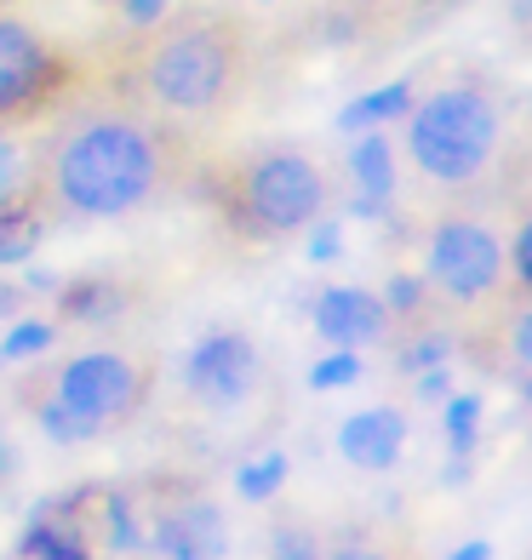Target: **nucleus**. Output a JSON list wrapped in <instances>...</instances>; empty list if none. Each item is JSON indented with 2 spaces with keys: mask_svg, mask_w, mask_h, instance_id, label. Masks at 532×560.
<instances>
[{
  "mask_svg": "<svg viewBox=\"0 0 532 560\" xmlns=\"http://www.w3.org/2000/svg\"><path fill=\"white\" fill-rule=\"evenodd\" d=\"M195 172L200 149L184 126L143 109L104 69H81L74 86L41 115V132L12 189L41 212L46 229H86L189 195Z\"/></svg>",
  "mask_w": 532,
  "mask_h": 560,
  "instance_id": "1",
  "label": "nucleus"
},
{
  "mask_svg": "<svg viewBox=\"0 0 532 560\" xmlns=\"http://www.w3.org/2000/svg\"><path fill=\"white\" fill-rule=\"evenodd\" d=\"M401 184L436 212H498L527 189V109L510 81L481 63L418 81L395 120Z\"/></svg>",
  "mask_w": 532,
  "mask_h": 560,
  "instance_id": "2",
  "label": "nucleus"
},
{
  "mask_svg": "<svg viewBox=\"0 0 532 560\" xmlns=\"http://www.w3.org/2000/svg\"><path fill=\"white\" fill-rule=\"evenodd\" d=\"M97 69L143 109L200 138L235 120L258 86V35L235 7L189 0V7H166L143 30H126Z\"/></svg>",
  "mask_w": 532,
  "mask_h": 560,
  "instance_id": "3",
  "label": "nucleus"
},
{
  "mask_svg": "<svg viewBox=\"0 0 532 560\" xmlns=\"http://www.w3.org/2000/svg\"><path fill=\"white\" fill-rule=\"evenodd\" d=\"M235 246H292L338 207V172L303 138H252L235 155L200 161L195 189Z\"/></svg>",
  "mask_w": 532,
  "mask_h": 560,
  "instance_id": "4",
  "label": "nucleus"
},
{
  "mask_svg": "<svg viewBox=\"0 0 532 560\" xmlns=\"http://www.w3.org/2000/svg\"><path fill=\"white\" fill-rule=\"evenodd\" d=\"M161 366L132 343H92L74 354H46L18 377V406L53 446H92L132 429L155 400Z\"/></svg>",
  "mask_w": 532,
  "mask_h": 560,
  "instance_id": "5",
  "label": "nucleus"
},
{
  "mask_svg": "<svg viewBox=\"0 0 532 560\" xmlns=\"http://www.w3.org/2000/svg\"><path fill=\"white\" fill-rule=\"evenodd\" d=\"M424 315L459 338L487 310L510 298V264H504V207L498 212H436L424 229L418 258Z\"/></svg>",
  "mask_w": 532,
  "mask_h": 560,
  "instance_id": "6",
  "label": "nucleus"
},
{
  "mask_svg": "<svg viewBox=\"0 0 532 560\" xmlns=\"http://www.w3.org/2000/svg\"><path fill=\"white\" fill-rule=\"evenodd\" d=\"M177 389L200 418H235L269 389V354L246 326H212L184 349Z\"/></svg>",
  "mask_w": 532,
  "mask_h": 560,
  "instance_id": "7",
  "label": "nucleus"
},
{
  "mask_svg": "<svg viewBox=\"0 0 532 560\" xmlns=\"http://www.w3.org/2000/svg\"><path fill=\"white\" fill-rule=\"evenodd\" d=\"M138 503V526L143 544L161 560H223L230 555V521H223L218 498L189 475H155L143 492H132Z\"/></svg>",
  "mask_w": 532,
  "mask_h": 560,
  "instance_id": "8",
  "label": "nucleus"
},
{
  "mask_svg": "<svg viewBox=\"0 0 532 560\" xmlns=\"http://www.w3.org/2000/svg\"><path fill=\"white\" fill-rule=\"evenodd\" d=\"M74 74H81V63L46 30H35L18 12L0 18V126L41 120L74 86Z\"/></svg>",
  "mask_w": 532,
  "mask_h": 560,
  "instance_id": "9",
  "label": "nucleus"
},
{
  "mask_svg": "<svg viewBox=\"0 0 532 560\" xmlns=\"http://www.w3.org/2000/svg\"><path fill=\"white\" fill-rule=\"evenodd\" d=\"M459 349L475 372L498 377V384H510V389L527 384L532 377V292H510L498 310H487L475 326H464Z\"/></svg>",
  "mask_w": 532,
  "mask_h": 560,
  "instance_id": "10",
  "label": "nucleus"
},
{
  "mask_svg": "<svg viewBox=\"0 0 532 560\" xmlns=\"http://www.w3.org/2000/svg\"><path fill=\"white\" fill-rule=\"evenodd\" d=\"M310 326L326 349H372L395 338V310L384 303V292H367V287H326L310 303Z\"/></svg>",
  "mask_w": 532,
  "mask_h": 560,
  "instance_id": "11",
  "label": "nucleus"
},
{
  "mask_svg": "<svg viewBox=\"0 0 532 560\" xmlns=\"http://www.w3.org/2000/svg\"><path fill=\"white\" fill-rule=\"evenodd\" d=\"M401 446H407V418H401L395 406H361V412L344 418V429H338V452L355 469H390L401 457Z\"/></svg>",
  "mask_w": 532,
  "mask_h": 560,
  "instance_id": "12",
  "label": "nucleus"
},
{
  "mask_svg": "<svg viewBox=\"0 0 532 560\" xmlns=\"http://www.w3.org/2000/svg\"><path fill=\"white\" fill-rule=\"evenodd\" d=\"M315 560H424L418 538L401 526H384V521H349L338 532H326Z\"/></svg>",
  "mask_w": 532,
  "mask_h": 560,
  "instance_id": "13",
  "label": "nucleus"
},
{
  "mask_svg": "<svg viewBox=\"0 0 532 560\" xmlns=\"http://www.w3.org/2000/svg\"><path fill=\"white\" fill-rule=\"evenodd\" d=\"M349 184L361 189V200H384L401 184V161H395V138L390 132H361L349 149Z\"/></svg>",
  "mask_w": 532,
  "mask_h": 560,
  "instance_id": "14",
  "label": "nucleus"
},
{
  "mask_svg": "<svg viewBox=\"0 0 532 560\" xmlns=\"http://www.w3.org/2000/svg\"><path fill=\"white\" fill-rule=\"evenodd\" d=\"M41 241H46L41 212H35L18 189H12V195H0V269L30 264L35 252H41Z\"/></svg>",
  "mask_w": 532,
  "mask_h": 560,
  "instance_id": "15",
  "label": "nucleus"
},
{
  "mask_svg": "<svg viewBox=\"0 0 532 560\" xmlns=\"http://www.w3.org/2000/svg\"><path fill=\"white\" fill-rule=\"evenodd\" d=\"M413 92H418V81L378 86V92H367V97H355V104L338 115V126H344V132H390V126H395L401 115H407Z\"/></svg>",
  "mask_w": 532,
  "mask_h": 560,
  "instance_id": "16",
  "label": "nucleus"
},
{
  "mask_svg": "<svg viewBox=\"0 0 532 560\" xmlns=\"http://www.w3.org/2000/svg\"><path fill=\"white\" fill-rule=\"evenodd\" d=\"M504 264H510V292H532V189L504 207Z\"/></svg>",
  "mask_w": 532,
  "mask_h": 560,
  "instance_id": "17",
  "label": "nucleus"
},
{
  "mask_svg": "<svg viewBox=\"0 0 532 560\" xmlns=\"http://www.w3.org/2000/svg\"><path fill=\"white\" fill-rule=\"evenodd\" d=\"M58 343V320H35V315H18L7 332H0V361H46V349Z\"/></svg>",
  "mask_w": 532,
  "mask_h": 560,
  "instance_id": "18",
  "label": "nucleus"
},
{
  "mask_svg": "<svg viewBox=\"0 0 532 560\" xmlns=\"http://www.w3.org/2000/svg\"><path fill=\"white\" fill-rule=\"evenodd\" d=\"M281 475H287V457L281 452H258V457H246V464L235 469V487H241V498H269L275 487H281Z\"/></svg>",
  "mask_w": 532,
  "mask_h": 560,
  "instance_id": "19",
  "label": "nucleus"
},
{
  "mask_svg": "<svg viewBox=\"0 0 532 560\" xmlns=\"http://www.w3.org/2000/svg\"><path fill=\"white\" fill-rule=\"evenodd\" d=\"M429 7H436V0H344V12L355 23H367V30H378V23H401V18H418Z\"/></svg>",
  "mask_w": 532,
  "mask_h": 560,
  "instance_id": "20",
  "label": "nucleus"
},
{
  "mask_svg": "<svg viewBox=\"0 0 532 560\" xmlns=\"http://www.w3.org/2000/svg\"><path fill=\"white\" fill-rule=\"evenodd\" d=\"M355 372H361V354H355V349H333V354H326V361L310 372V384H315V389H333V384H349Z\"/></svg>",
  "mask_w": 532,
  "mask_h": 560,
  "instance_id": "21",
  "label": "nucleus"
},
{
  "mask_svg": "<svg viewBox=\"0 0 532 560\" xmlns=\"http://www.w3.org/2000/svg\"><path fill=\"white\" fill-rule=\"evenodd\" d=\"M23 315V287L18 280H0V320H18Z\"/></svg>",
  "mask_w": 532,
  "mask_h": 560,
  "instance_id": "22",
  "label": "nucleus"
},
{
  "mask_svg": "<svg viewBox=\"0 0 532 560\" xmlns=\"http://www.w3.org/2000/svg\"><path fill=\"white\" fill-rule=\"evenodd\" d=\"M516 395H521V406L532 412V377H527V384H516Z\"/></svg>",
  "mask_w": 532,
  "mask_h": 560,
  "instance_id": "23",
  "label": "nucleus"
},
{
  "mask_svg": "<svg viewBox=\"0 0 532 560\" xmlns=\"http://www.w3.org/2000/svg\"><path fill=\"white\" fill-rule=\"evenodd\" d=\"M7 12H12V0H0V18H7Z\"/></svg>",
  "mask_w": 532,
  "mask_h": 560,
  "instance_id": "24",
  "label": "nucleus"
},
{
  "mask_svg": "<svg viewBox=\"0 0 532 560\" xmlns=\"http://www.w3.org/2000/svg\"><path fill=\"white\" fill-rule=\"evenodd\" d=\"M258 7H269V0H258Z\"/></svg>",
  "mask_w": 532,
  "mask_h": 560,
  "instance_id": "25",
  "label": "nucleus"
},
{
  "mask_svg": "<svg viewBox=\"0 0 532 560\" xmlns=\"http://www.w3.org/2000/svg\"><path fill=\"white\" fill-rule=\"evenodd\" d=\"M0 366H7V361H0Z\"/></svg>",
  "mask_w": 532,
  "mask_h": 560,
  "instance_id": "26",
  "label": "nucleus"
}]
</instances>
